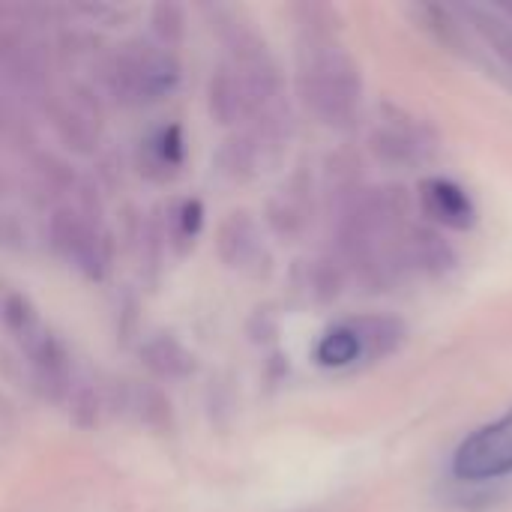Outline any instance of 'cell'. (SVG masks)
Instances as JSON below:
<instances>
[{"label":"cell","mask_w":512,"mask_h":512,"mask_svg":"<svg viewBox=\"0 0 512 512\" xmlns=\"http://www.w3.org/2000/svg\"><path fill=\"white\" fill-rule=\"evenodd\" d=\"M303 93L324 120H351L360 102V72L351 54L327 36L318 39L303 60Z\"/></svg>","instance_id":"1"},{"label":"cell","mask_w":512,"mask_h":512,"mask_svg":"<svg viewBox=\"0 0 512 512\" xmlns=\"http://www.w3.org/2000/svg\"><path fill=\"white\" fill-rule=\"evenodd\" d=\"M453 471L462 480H498L512 471V408L495 423L477 429L459 450Z\"/></svg>","instance_id":"2"},{"label":"cell","mask_w":512,"mask_h":512,"mask_svg":"<svg viewBox=\"0 0 512 512\" xmlns=\"http://www.w3.org/2000/svg\"><path fill=\"white\" fill-rule=\"evenodd\" d=\"M123 78V87L129 93H138V96H156L162 93L165 87L174 84L177 78V69L168 57L156 54V51H147L144 57H129L120 63V72Z\"/></svg>","instance_id":"3"},{"label":"cell","mask_w":512,"mask_h":512,"mask_svg":"<svg viewBox=\"0 0 512 512\" xmlns=\"http://www.w3.org/2000/svg\"><path fill=\"white\" fill-rule=\"evenodd\" d=\"M54 243H57V249L69 261H75V267H81L87 273H96L99 270V264H102L99 243H96L93 231L81 219L60 213V219L54 222Z\"/></svg>","instance_id":"4"},{"label":"cell","mask_w":512,"mask_h":512,"mask_svg":"<svg viewBox=\"0 0 512 512\" xmlns=\"http://www.w3.org/2000/svg\"><path fill=\"white\" fill-rule=\"evenodd\" d=\"M423 201H426V210L432 216H438L441 222H447L453 228H465L474 219V207H471L468 192L450 180H441V177L426 180L423 183Z\"/></svg>","instance_id":"5"},{"label":"cell","mask_w":512,"mask_h":512,"mask_svg":"<svg viewBox=\"0 0 512 512\" xmlns=\"http://www.w3.org/2000/svg\"><path fill=\"white\" fill-rule=\"evenodd\" d=\"M363 351H366V348H363V336H360L357 324H345V327H336V330H330V333L324 336V342H321V348H318V360H321L324 366L339 369V366L354 363Z\"/></svg>","instance_id":"6"},{"label":"cell","mask_w":512,"mask_h":512,"mask_svg":"<svg viewBox=\"0 0 512 512\" xmlns=\"http://www.w3.org/2000/svg\"><path fill=\"white\" fill-rule=\"evenodd\" d=\"M150 366L162 375H183L192 369V357L171 339H159L150 345Z\"/></svg>","instance_id":"7"}]
</instances>
